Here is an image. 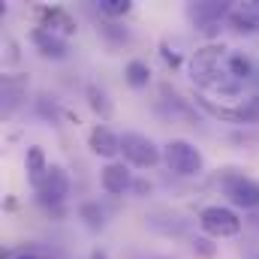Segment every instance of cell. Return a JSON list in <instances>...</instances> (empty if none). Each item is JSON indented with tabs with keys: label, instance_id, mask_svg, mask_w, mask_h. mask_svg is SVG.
<instances>
[{
	"label": "cell",
	"instance_id": "cell-23",
	"mask_svg": "<svg viewBox=\"0 0 259 259\" xmlns=\"http://www.w3.org/2000/svg\"><path fill=\"white\" fill-rule=\"evenodd\" d=\"M15 259H39V256H33V253H18Z\"/></svg>",
	"mask_w": 259,
	"mask_h": 259
},
{
	"label": "cell",
	"instance_id": "cell-1",
	"mask_svg": "<svg viewBox=\"0 0 259 259\" xmlns=\"http://www.w3.org/2000/svg\"><path fill=\"white\" fill-rule=\"evenodd\" d=\"M229 55H226L223 46H217V42L202 46L193 58H190V78H193V84H199V88H217L220 78H223L220 69H223V61Z\"/></svg>",
	"mask_w": 259,
	"mask_h": 259
},
{
	"label": "cell",
	"instance_id": "cell-22",
	"mask_svg": "<svg viewBox=\"0 0 259 259\" xmlns=\"http://www.w3.org/2000/svg\"><path fill=\"white\" fill-rule=\"evenodd\" d=\"M91 259H109V256H106L103 250H94V253H91Z\"/></svg>",
	"mask_w": 259,
	"mask_h": 259
},
{
	"label": "cell",
	"instance_id": "cell-2",
	"mask_svg": "<svg viewBox=\"0 0 259 259\" xmlns=\"http://www.w3.org/2000/svg\"><path fill=\"white\" fill-rule=\"evenodd\" d=\"M163 160H166L169 172H175V175H181V178L199 175L202 166H205L199 148L190 145V142H184V139H172V142H166V145H163Z\"/></svg>",
	"mask_w": 259,
	"mask_h": 259
},
{
	"label": "cell",
	"instance_id": "cell-13",
	"mask_svg": "<svg viewBox=\"0 0 259 259\" xmlns=\"http://www.w3.org/2000/svg\"><path fill=\"white\" fill-rule=\"evenodd\" d=\"M24 169H27V178H30V184H33V187H39V184H42V178H46V172L52 169V166H49V160H46V151H42L39 145L27 148Z\"/></svg>",
	"mask_w": 259,
	"mask_h": 259
},
{
	"label": "cell",
	"instance_id": "cell-9",
	"mask_svg": "<svg viewBox=\"0 0 259 259\" xmlns=\"http://www.w3.org/2000/svg\"><path fill=\"white\" fill-rule=\"evenodd\" d=\"M91 151L97 154V157H106V160H112L115 163V157L121 154V136H115L112 130L106 127V124H97V127L91 130Z\"/></svg>",
	"mask_w": 259,
	"mask_h": 259
},
{
	"label": "cell",
	"instance_id": "cell-19",
	"mask_svg": "<svg viewBox=\"0 0 259 259\" xmlns=\"http://www.w3.org/2000/svg\"><path fill=\"white\" fill-rule=\"evenodd\" d=\"M163 58H166V64H169V66H178V64H181V55H178L175 49H169L166 42H163Z\"/></svg>",
	"mask_w": 259,
	"mask_h": 259
},
{
	"label": "cell",
	"instance_id": "cell-12",
	"mask_svg": "<svg viewBox=\"0 0 259 259\" xmlns=\"http://www.w3.org/2000/svg\"><path fill=\"white\" fill-rule=\"evenodd\" d=\"M229 12L232 9L226 3H196V6H190V18H193L202 30L211 27V24H217L220 18H229Z\"/></svg>",
	"mask_w": 259,
	"mask_h": 259
},
{
	"label": "cell",
	"instance_id": "cell-14",
	"mask_svg": "<svg viewBox=\"0 0 259 259\" xmlns=\"http://www.w3.org/2000/svg\"><path fill=\"white\" fill-rule=\"evenodd\" d=\"M226 72L235 78V81H247L250 75H253V64H250V58H244L241 52H232L229 58H226Z\"/></svg>",
	"mask_w": 259,
	"mask_h": 259
},
{
	"label": "cell",
	"instance_id": "cell-21",
	"mask_svg": "<svg viewBox=\"0 0 259 259\" xmlns=\"http://www.w3.org/2000/svg\"><path fill=\"white\" fill-rule=\"evenodd\" d=\"M241 6H244V9L250 12V18L256 21V27H259V0H253V3H241Z\"/></svg>",
	"mask_w": 259,
	"mask_h": 259
},
{
	"label": "cell",
	"instance_id": "cell-4",
	"mask_svg": "<svg viewBox=\"0 0 259 259\" xmlns=\"http://www.w3.org/2000/svg\"><path fill=\"white\" fill-rule=\"evenodd\" d=\"M121 154L130 166H139V169H151L163 157V151L154 145V139H148L142 133H124L121 136Z\"/></svg>",
	"mask_w": 259,
	"mask_h": 259
},
{
	"label": "cell",
	"instance_id": "cell-11",
	"mask_svg": "<svg viewBox=\"0 0 259 259\" xmlns=\"http://www.w3.org/2000/svg\"><path fill=\"white\" fill-rule=\"evenodd\" d=\"M30 42L36 46V52H39L42 58H55V61L66 58V52H69L64 36H55V33H49V30H42V27H36V30L30 33Z\"/></svg>",
	"mask_w": 259,
	"mask_h": 259
},
{
	"label": "cell",
	"instance_id": "cell-10",
	"mask_svg": "<svg viewBox=\"0 0 259 259\" xmlns=\"http://www.w3.org/2000/svg\"><path fill=\"white\" fill-rule=\"evenodd\" d=\"M100 184H103L106 193L121 196L133 187V175H130V169L124 163H109V166L103 169V175H100Z\"/></svg>",
	"mask_w": 259,
	"mask_h": 259
},
{
	"label": "cell",
	"instance_id": "cell-8",
	"mask_svg": "<svg viewBox=\"0 0 259 259\" xmlns=\"http://www.w3.org/2000/svg\"><path fill=\"white\" fill-rule=\"evenodd\" d=\"M39 27L55 33V36H72L75 33V18L61 6H49V9L39 12Z\"/></svg>",
	"mask_w": 259,
	"mask_h": 259
},
{
	"label": "cell",
	"instance_id": "cell-6",
	"mask_svg": "<svg viewBox=\"0 0 259 259\" xmlns=\"http://www.w3.org/2000/svg\"><path fill=\"white\" fill-rule=\"evenodd\" d=\"M202 106H205L211 115H217V118H223V121H229V124H259V94L256 97H247V100H238L232 109L214 106V103H208V100H202Z\"/></svg>",
	"mask_w": 259,
	"mask_h": 259
},
{
	"label": "cell",
	"instance_id": "cell-16",
	"mask_svg": "<svg viewBox=\"0 0 259 259\" xmlns=\"http://www.w3.org/2000/svg\"><path fill=\"white\" fill-rule=\"evenodd\" d=\"M229 24H232L235 30H241V33H253V30H256V21L250 18V12H247L244 6H238V9L229 12Z\"/></svg>",
	"mask_w": 259,
	"mask_h": 259
},
{
	"label": "cell",
	"instance_id": "cell-3",
	"mask_svg": "<svg viewBox=\"0 0 259 259\" xmlns=\"http://www.w3.org/2000/svg\"><path fill=\"white\" fill-rule=\"evenodd\" d=\"M199 226L208 238H232L241 232V220L232 208H223V205H208L202 208L199 214Z\"/></svg>",
	"mask_w": 259,
	"mask_h": 259
},
{
	"label": "cell",
	"instance_id": "cell-17",
	"mask_svg": "<svg viewBox=\"0 0 259 259\" xmlns=\"http://www.w3.org/2000/svg\"><path fill=\"white\" fill-rule=\"evenodd\" d=\"M130 9H133L130 0H100V12H106V15H112V18L127 15Z\"/></svg>",
	"mask_w": 259,
	"mask_h": 259
},
{
	"label": "cell",
	"instance_id": "cell-7",
	"mask_svg": "<svg viewBox=\"0 0 259 259\" xmlns=\"http://www.w3.org/2000/svg\"><path fill=\"white\" fill-rule=\"evenodd\" d=\"M36 196H39V202L42 205H61L66 196H69V175H66L61 166H52L49 172H46V178H42V184L36 187Z\"/></svg>",
	"mask_w": 259,
	"mask_h": 259
},
{
	"label": "cell",
	"instance_id": "cell-18",
	"mask_svg": "<svg viewBox=\"0 0 259 259\" xmlns=\"http://www.w3.org/2000/svg\"><path fill=\"white\" fill-rule=\"evenodd\" d=\"M88 94H91V106H94L97 112H103V115H109V103H106V97H103V91L97 94V88H91Z\"/></svg>",
	"mask_w": 259,
	"mask_h": 259
},
{
	"label": "cell",
	"instance_id": "cell-15",
	"mask_svg": "<svg viewBox=\"0 0 259 259\" xmlns=\"http://www.w3.org/2000/svg\"><path fill=\"white\" fill-rule=\"evenodd\" d=\"M124 75H127L130 88H148V81H151V69H148L145 61H130Z\"/></svg>",
	"mask_w": 259,
	"mask_h": 259
},
{
	"label": "cell",
	"instance_id": "cell-20",
	"mask_svg": "<svg viewBox=\"0 0 259 259\" xmlns=\"http://www.w3.org/2000/svg\"><path fill=\"white\" fill-rule=\"evenodd\" d=\"M196 250H199L202 256H214V247H211L205 238H199V241H196Z\"/></svg>",
	"mask_w": 259,
	"mask_h": 259
},
{
	"label": "cell",
	"instance_id": "cell-5",
	"mask_svg": "<svg viewBox=\"0 0 259 259\" xmlns=\"http://www.w3.org/2000/svg\"><path fill=\"white\" fill-rule=\"evenodd\" d=\"M223 193L235 208H244V211L259 208V181L247 175H223Z\"/></svg>",
	"mask_w": 259,
	"mask_h": 259
}]
</instances>
